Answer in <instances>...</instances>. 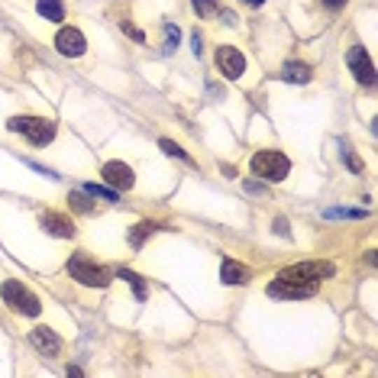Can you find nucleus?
<instances>
[{
    "label": "nucleus",
    "instance_id": "obj_1",
    "mask_svg": "<svg viewBox=\"0 0 378 378\" xmlns=\"http://www.w3.org/2000/svg\"><path fill=\"white\" fill-rule=\"evenodd\" d=\"M68 275L88 288H107L110 285V272L104 269V265H97L91 255H84V252H75V255L68 259Z\"/></svg>",
    "mask_w": 378,
    "mask_h": 378
},
{
    "label": "nucleus",
    "instance_id": "obj_2",
    "mask_svg": "<svg viewBox=\"0 0 378 378\" xmlns=\"http://www.w3.org/2000/svg\"><path fill=\"white\" fill-rule=\"evenodd\" d=\"M288 172H291V162L278 149H262L252 155V175L265 178V181H285Z\"/></svg>",
    "mask_w": 378,
    "mask_h": 378
},
{
    "label": "nucleus",
    "instance_id": "obj_3",
    "mask_svg": "<svg viewBox=\"0 0 378 378\" xmlns=\"http://www.w3.org/2000/svg\"><path fill=\"white\" fill-rule=\"evenodd\" d=\"M7 126L13 133H23L33 146H46L55 139V123L46 117H13Z\"/></svg>",
    "mask_w": 378,
    "mask_h": 378
},
{
    "label": "nucleus",
    "instance_id": "obj_4",
    "mask_svg": "<svg viewBox=\"0 0 378 378\" xmlns=\"http://www.w3.org/2000/svg\"><path fill=\"white\" fill-rule=\"evenodd\" d=\"M0 298H4V304H10L13 311L26 314V317H36V314L42 311L39 298H36L33 291L26 285H20V281H4V288H0Z\"/></svg>",
    "mask_w": 378,
    "mask_h": 378
},
{
    "label": "nucleus",
    "instance_id": "obj_5",
    "mask_svg": "<svg viewBox=\"0 0 378 378\" xmlns=\"http://www.w3.org/2000/svg\"><path fill=\"white\" fill-rule=\"evenodd\" d=\"M333 275H336L333 262H298V265H288V269L278 272V278H288V281H323V278Z\"/></svg>",
    "mask_w": 378,
    "mask_h": 378
},
{
    "label": "nucleus",
    "instance_id": "obj_6",
    "mask_svg": "<svg viewBox=\"0 0 378 378\" xmlns=\"http://www.w3.org/2000/svg\"><path fill=\"white\" fill-rule=\"evenodd\" d=\"M317 294V281H288V278H275L269 285V298H288V301H304Z\"/></svg>",
    "mask_w": 378,
    "mask_h": 378
},
{
    "label": "nucleus",
    "instance_id": "obj_7",
    "mask_svg": "<svg viewBox=\"0 0 378 378\" xmlns=\"http://www.w3.org/2000/svg\"><path fill=\"white\" fill-rule=\"evenodd\" d=\"M39 227L46 230L49 236H59V239H71V236L78 233L75 223H71V217H65V214H59V210H42Z\"/></svg>",
    "mask_w": 378,
    "mask_h": 378
},
{
    "label": "nucleus",
    "instance_id": "obj_8",
    "mask_svg": "<svg viewBox=\"0 0 378 378\" xmlns=\"http://www.w3.org/2000/svg\"><path fill=\"white\" fill-rule=\"evenodd\" d=\"M346 62H349V68H353V75H356V81L359 84H365V88L375 84V65H372L369 52L362 49V46H353L349 55H346Z\"/></svg>",
    "mask_w": 378,
    "mask_h": 378
},
{
    "label": "nucleus",
    "instance_id": "obj_9",
    "mask_svg": "<svg viewBox=\"0 0 378 378\" xmlns=\"http://www.w3.org/2000/svg\"><path fill=\"white\" fill-rule=\"evenodd\" d=\"M55 49H59L65 59H78V55H84V49H88V39H84L81 29L65 26V29H59V36H55Z\"/></svg>",
    "mask_w": 378,
    "mask_h": 378
},
{
    "label": "nucleus",
    "instance_id": "obj_10",
    "mask_svg": "<svg viewBox=\"0 0 378 378\" xmlns=\"http://www.w3.org/2000/svg\"><path fill=\"white\" fill-rule=\"evenodd\" d=\"M217 68L223 78H239L246 71V59L239 55V49L233 46H220L217 49Z\"/></svg>",
    "mask_w": 378,
    "mask_h": 378
},
{
    "label": "nucleus",
    "instance_id": "obj_11",
    "mask_svg": "<svg viewBox=\"0 0 378 378\" xmlns=\"http://www.w3.org/2000/svg\"><path fill=\"white\" fill-rule=\"evenodd\" d=\"M104 181H107L113 191H130V188L136 185L133 168L123 165V162H107V165H104Z\"/></svg>",
    "mask_w": 378,
    "mask_h": 378
},
{
    "label": "nucleus",
    "instance_id": "obj_12",
    "mask_svg": "<svg viewBox=\"0 0 378 378\" xmlns=\"http://www.w3.org/2000/svg\"><path fill=\"white\" fill-rule=\"evenodd\" d=\"M29 343H33L42 356H59V353H62V340L55 336V330L36 327L33 333H29Z\"/></svg>",
    "mask_w": 378,
    "mask_h": 378
},
{
    "label": "nucleus",
    "instance_id": "obj_13",
    "mask_svg": "<svg viewBox=\"0 0 378 378\" xmlns=\"http://www.w3.org/2000/svg\"><path fill=\"white\" fill-rule=\"evenodd\" d=\"M220 278H223V285H246V281H249V269L233 259H227L220 265Z\"/></svg>",
    "mask_w": 378,
    "mask_h": 378
},
{
    "label": "nucleus",
    "instance_id": "obj_14",
    "mask_svg": "<svg viewBox=\"0 0 378 378\" xmlns=\"http://www.w3.org/2000/svg\"><path fill=\"white\" fill-rule=\"evenodd\" d=\"M281 78L291 84H307L311 81V65H304V62H285V68H281Z\"/></svg>",
    "mask_w": 378,
    "mask_h": 378
},
{
    "label": "nucleus",
    "instance_id": "obj_15",
    "mask_svg": "<svg viewBox=\"0 0 378 378\" xmlns=\"http://www.w3.org/2000/svg\"><path fill=\"white\" fill-rule=\"evenodd\" d=\"M36 7H39V13L46 20H52V23H62V20H65V7H62V0H39Z\"/></svg>",
    "mask_w": 378,
    "mask_h": 378
},
{
    "label": "nucleus",
    "instance_id": "obj_16",
    "mask_svg": "<svg viewBox=\"0 0 378 378\" xmlns=\"http://www.w3.org/2000/svg\"><path fill=\"white\" fill-rule=\"evenodd\" d=\"M155 230H159V223H149V220H143V223H136V230L130 233V246H133V249H139V246L146 243V236H152Z\"/></svg>",
    "mask_w": 378,
    "mask_h": 378
},
{
    "label": "nucleus",
    "instance_id": "obj_17",
    "mask_svg": "<svg viewBox=\"0 0 378 378\" xmlns=\"http://www.w3.org/2000/svg\"><path fill=\"white\" fill-rule=\"evenodd\" d=\"M84 194H91L97 201H110V204L120 201V194L113 191V188H104V185H84Z\"/></svg>",
    "mask_w": 378,
    "mask_h": 378
},
{
    "label": "nucleus",
    "instance_id": "obj_18",
    "mask_svg": "<svg viewBox=\"0 0 378 378\" xmlns=\"http://www.w3.org/2000/svg\"><path fill=\"white\" fill-rule=\"evenodd\" d=\"M68 204L78 210V214H94V204H91V194H81V191H71L68 194Z\"/></svg>",
    "mask_w": 378,
    "mask_h": 378
},
{
    "label": "nucleus",
    "instance_id": "obj_19",
    "mask_svg": "<svg viewBox=\"0 0 378 378\" xmlns=\"http://www.w3.org/2000/svg\"><path fill=\"white\" fill-rule=\"evenodd\" d=\"M191 7L197 17H214V13H220V0H191Z\"/></svg>",
    "mask_w": 378,
    "mask_h": 378
},
{
    "label": "nucleus",
    "instance_id": "obj_20",
    "mask_svg": "<svg viewBox=\"0 0 378 378\" xmlns=\"http://www.w3.org/2000/svg\"><path fill=\"white\" fill-rule=\"evenodd\" d=\"M117 275H120V278H126V281H130V285H133L136 298H139V301H143V298H146V285H143V278L136 275V272H130V269H120Z\"/></svg>",
    "mask_w": 378,
    "mask_h": 378
},
{
    "label": "nucleus",
    "instance_id": "obj_21",
    "mask_svg": "<svg viewBox=\"0 0 378 378\" xmlns=\"http://www.w3.org/2000/svg\"><path fill=\"white\" fill-rule=\"evenodd\" d=\"M369 210H323V217L327 220H340V217H349V220H359V217H365Z\"/></svg>",
    "mask_w": 378,
    "mask_h": 378
},
{
    "label": "nucleus",
    "instance_id": "obj_22",
    "mask_svg": "<svg viewBox=\"0 0 378 378\" xmlns=\"http://www.w3.org/2000/svg\"><path fill=\"white\" fill-rule=\"evenodd\" d=\"M162 149L168 152V155H178V159H185V162H191V155H188L185 149H181V146L178 143H172V139H162Z\"/></svg>",
    "mask_w": 378,
    "mask_h": 378
},
{
    "label": "nucleus",
    "instance_id": "obj_23",
    "mask_svg": "<svg viewBox=\"0 0 378 378\" xmlns=\"http://www.w3.org/2000/svg\"><path fill=\"white\" fill-rule=\"evenodd\" d=\"M178 39H181V33H178V26H172L168 23L165 26V52H172L178 46Z\"/></svg>",
    "mask_w": 378,
    "mask_h": 378
},
{
    "label": "nucleus",
    "instance_id": "obj_24",
    "mask_svg": "<svg viewBox=\"0 0 378 378\" xmlns=\"http://www.w3.org/2000/svg\"><path fill=\"white\" fill-rule=\"evenodd\" d=\"M343 159H346V165H349V172H356V175H359V172H362V162L356 159L353 152H349V149H343Z\"/></svg>",
    "mask_w": 378,
    "mask_h": 378
},
{
    "label": "nucleus",
    "instance_id": "obj_25",
    "mask_svg": "<svg viewBox=\"0 0 378 378\" xmlns=\"http://www.w3.org/2000/svg\"><path fill=\"white\" fill-rule=\"evenodd\" d=\"M275 233H285L288 236V220L285 217H275Z\"/></svg>",
    "mask_w": 378,
    "mask_h": 378
},
{
    "label": "nucleus",
    "instance_id": "obj_26",
    "mask_svg": "<svg viewBox=\"0 0 378 378\" xmlns=\"http://www.w3.org/2000/svg\"><path fill=\"white\" fill-rule=\"evenodd\" d=\"M246 191H249V194H265V188L255 185V181H246Z\"/></svg>",
    "mask_w": 378,
    "mask_h": 378
},
{
    "label": "nucleus",
    "instance_id": "obj_27",
    "mask_svg": "<svg viewBox=\"0 0 378 378\" xmlns=\"http://www.w3.org/2000/svg\"><path fill=\"white\" fill-rule=\"evenodd\" d=\"M323 7H330V10H340V7H346V0H323Z\"/></svg>",
    "mask_w": 378,
    "mask_h": 378
},
{
    "label": "nucleus",
    "instance_id": "obj_28",
    "mask_svg": "<svg viewBox=\"0 0 378 378\" xmlns=\"http://www.w3.org/2000/svg\"><path fill=\"white\" fill-rule=\"evenodd\" d=\"M201 49H204V46H201V33H194V55H201Z\"/></svg>",
    "mask_w": 378,
    "mask_h": 378
},
{
    "label": "nucleus",
    "instance_id": "obj_29",
    "mask_svg": "<svg viewBox=\"0 0 378 378\" xmlns=\"http://www.w3.org/2000/svg\"><path fill=\"white\" fill-rule=\"evenodd\" d=\"M243 4H249V7H262L265 0H243Z\"/></svg>",
    "mask_w": 378,
    "mask_h": 378
}]
</instances>
